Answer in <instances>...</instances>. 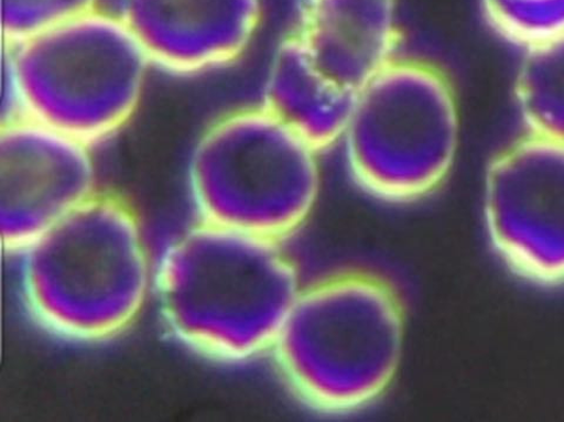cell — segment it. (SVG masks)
Instances as JSON below:
<instances>
[{
  "label": "cell",
  "mask_w": 564,
  "mask_h": 422,
  "mask_svg": "<svg viewBox=\"0 0 564 422\" xmlns=\"http://www.w3.org/2000/svg\"><path fill=\"white\" fill-rule=\"evenodd\" d=\"M30 320L67 343L100 344L153 301L155 250L137 208L101 190L10 258Z\"/></svg>",
  "instance_id": "7a4b0ae2"
},
{
  "label": "cell",
  "mask_w": 564,
  "mask_h": 422,
  "mask_svg": "<svg viewBox=\"0 0 564 422\" xmlns=\"http://www.w3.org/2000/svg\"><path fill=\"white\" fill-rule=\"evenodd\" d=\"M296 9L291 32L352 90L399 56V0H297Z\"/></svg>",
  "instance_id": "30bf717a"
},
{
  "label": "cell",
  "mask_w": 564,
  "mask_h": 422,
  "mask_svg": "<svg viewBox=\"0 0 564 422\" xmlns=\"http://www.w3.org/2000/svg\"><path fill=\"white\" fill-rule=\"evenodd\" d=\"M404 339L398 292L378 275L351 271L303 288L271 356L299 399L316 411L346 414L390 389Z\"/></svg>",
  "instance_id": "277c9868"
},
{
  "label": "cell",
  "mask_w": 564,
  "mask_h": 422,
  "mask_svg": "<svg viewBox=\"0 0 564 422\" xmlns=\"http://www.w3.org/2000/svg\"><path fill=\"white\" fill-rule=\"evenodd\" d=\"M460 144V105L448 76L430 62L400 56L357 91L340 140L351 178L395 204L443 185Z\"/></svg>",
  "instance_id": "8992f818"
},
{
  "label": "cell",
  "mask_w": 564,
  "mask_h": 422,
  "mask_svg": "<svg viewBox=\"0 0 564 422\" xmlns=\"http://www.w3.org/2000/svg\"><path fill=\"white\" fill-rule=\"evenodd\" d=\"M494 30L522 50L564 36V0H481Z\"/></svg>",
  "instance_id": "4fadbf2b"
},
{
  "label": "cell",
  "mask_w": 564,
  "mask_h": 422,
  "mask_svg": "<svg viewBox=\"0 0 564 422\" xmlns=\"http://www.w3.org/2000/svg\"><path fill=\"white\" fill-rule=\"evenodd\" d=\"M321 153L260 101L219 113L187 152L192 218L285 241L319 201Z\"/></svg>",
  "instance_id": "5b68a950"
},
{
  "label": "cell",
  "mask_w": 564,
  "mask_h": 422,
  "mask_svg": "<svg viewBox=\"0 0 564 422\" xmlns=\"http://www.w3.org/2000/svg\"><path fill=\"white\" fill-rule=\"evenodd\" d=\"M98 152L39 122L0 119V226L10 258L104 190Z\"/></svg>",
  "instance_id": "ba28073f"
},
{
  "label": "cell",
  "mask_w": 564,
  "mask_h": 422,
  "mask_svg": "<svg viewBox=\"0 0 564 422\" xmlns=\"http://www.w3.org/2000/svg\"><path fill=\"white\" fill-rule=\"evenodd\" d=\"M357 90L333 78L290 32L264 73L260 102L321 152L340 144Z\"/></svg>",
  "instance_id": "8fae6325"
},
{
  "label": "cell",
  "mask_w": 564,
  "mask_h": 422,
  "mask_svg": "<svg viewBox=\"0 0 564 422\" xmlns=\"http://www.w3.org/2000/svg\"><path fill=\"white\" fill-rule=\"evenodd\" d=\"M516 98L524 132L564 144V36L523 50Z\"/></svg>",
  "instance_id": "7c38bea8"
},
{
  "label": "cell",
  "mask_w": 564,
  "mask_h": 422,
  "mask_svg": "<svg viewBox=\"0 0 564 422\" xmlns=\"http://www.w3.org/2000/svg\"><path fill=\"white\" fill-rule=\"evenodd\" d=\"M2 45V118L39 122L98 151L132 127L158 78L108 7Z\"/></svg>",
  "instance_id": "3957f363"
},
{
  "label": "cell",
  "mask_w": 564,
  "mask_h": 422,
  "mask_svg": "<svg viewBox=\"0 0 564 422\" xmlns=\"http://www.w3.org/2000/svg\"><path fill=\"white\" fill-rule=\"evenodd\" d=\"M158 77L203 82L234 68L254 47L264 0H108Z\"/></svg>",
  "instance_id": "9c48e42d"
},
{
  "label": "cell",
  "mask_w": 564,
  "mask_h": 422,
  "mask_svg": "<svg viewBox=\"0 0 564 422\" xmlns=\"http://www.w3.org/2000/svg\"><path fill=\"white\" fill-rule=\"evenodd\" d=\"M106 3L108 0H2V43L33 36Z\"/></svg>",
  "instance_id": "5bb4252c"
},
{
  "label": "cell",
  "mask_w": 564,
  "mask_h": 422,
  "mask_svg": "<svg viewBox=\"0 0 564 422\" xmlns=\"http://www.w3.org/2000/svg\"><path fill=\"white\" fill-rule=\"evenodd\" d=\"M489 239L519 274L564 283V144L524 132L488 166Z\"/></svg>",
  "instance_id": "52a82bcc"
},
{
  "label": "cell",
  "mask_w": 564,
  "mask_h": 422,
  "mask_svg": "<svg viewBox=\"0 0 564 422\" xmlns=\"http://www.w3.org/2000/svg\"><path fill=\"white\" fill-rule=\"evenodd\" d=\"M282 242L193 218L169 237L153 301L170 336L219 364L271 355L304 288Z\"/></svg>",
  "instance_id": "6da1fadb"
}]
</instances>
